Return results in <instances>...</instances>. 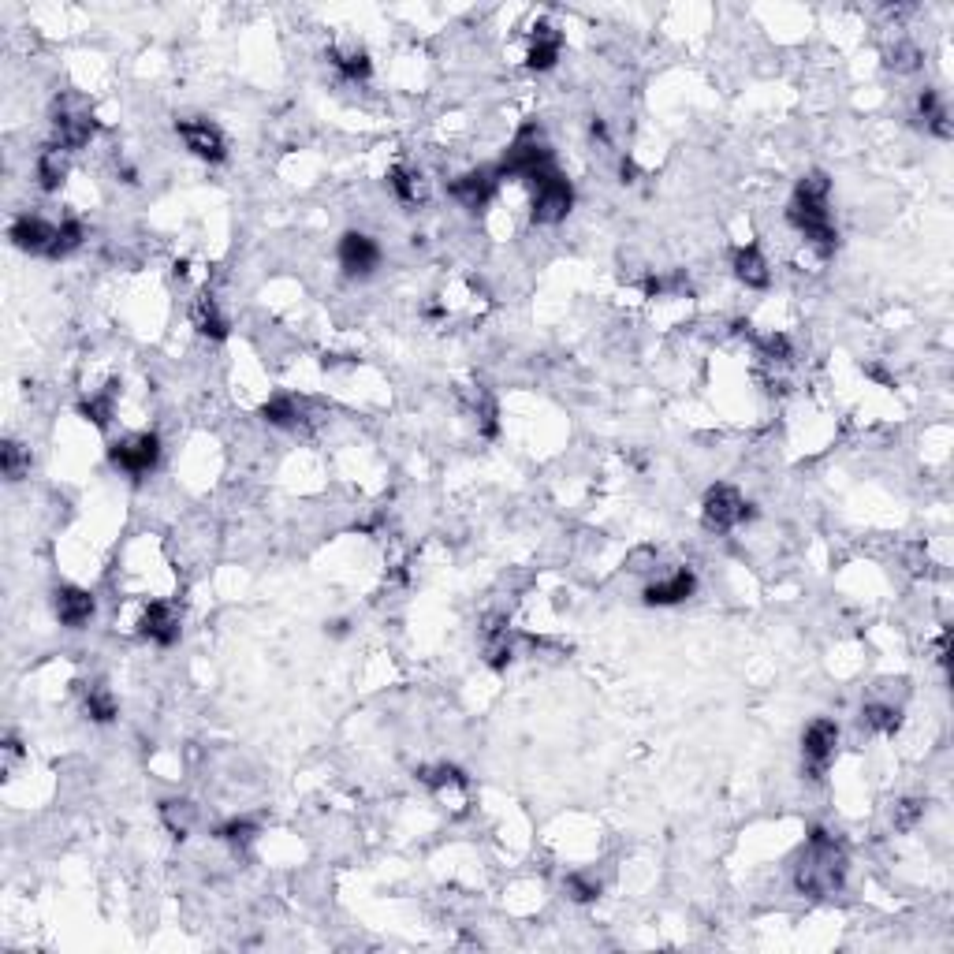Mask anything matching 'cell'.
Masks as SVG:
<instances>
[{"instance_id": "obj_7", "label": "cell", "mask_w": 954, "mask_h": 954, "mask_svg": "<svg viewBox=\"0 0 954 954\" xmlns=\"http://www.w3.org/2000/svg\"><path fill=\"white\" fill-rule=\"evenodd\" d=\"M835 753H839V723L835 720H813L802 735V761H805V776L809 779H824L832 768Z\"/></svg>"}, {"instance_id": "obj_1", "label": "cell", "mask_w": 954, "mask_h": 954, "mask_svg": "<svg viewBox=\"0 0 954 954\" xmlns=\"http://www.w3.org/2000/svg\"><path fill=\"white\" fill-rule=\"evenodd\" d=\"M846 873H850L846 846L828 828H813L809 843L798 850V858L791 865V880L798 887V895L828 899V895H835L846 884Z\"/></svg>"}, {"instance_id": "obj_25", "label": "cell", "mask_w": 954, "mask_h": 954, "mask_svg": "<svg viewBox=\"0 0 954 954\" xmlns=\"http://www.w3.org/2000/svg\"><path fill=\"white\" fill-rule=\"evenodd\" d=\"M161 820H164V828L176 835V839H187L194 828V820H198V809H194L187 798H164Z\"/></svg>"}, {"instance_id": "obj_3", "label": "cell", "mask_w": 954, "mask_h": 954, "mask_svg": "<svg viewBox=\"0 0 954 954\" xmlns=\"http://www.w3.org/2000/svg\"><path fill=\"white\" fill-rule=\"evenodd\" d=\"M97 135V112L90 105V97L79 90H64L53 101V142L60 150L79 153L82 146H90Z\"/></svg>"}, {"instance_id": "obj_36", "label": "cell", "mask_w": 954, "mask_h": 954, "mask_svg": "<svg viewBox=\"0 0 954 954\" xmlns=\"http://www.w3.org/2000/svg\"><path fill=\"white\" fill-rule=\"evenodd\" d=\"M921 60H925V56H921V49H917L914 41H895V45L884 53V64L891 71H917L921 68Z\"/></svg>"}, {"instance_id": "obj_27", "label": "cell", "mask_w": 954, "mask_h": 954, "mask_svg": "<svg viewBox=\"0 0 954 954\" xmlns=\"http://www.w3.org/2000/svg\"><path fill=\"white\" fill-rule=\"evenodd\" d=\"M388 187H392V194H396L403 205H418L425 198L422 176H418L414 168H407V164H396V168L388 172Z\"/></svg>"}, {"instance_id": "obj_33", "label": "cell", "mask_w": 954, "mask_h": 954, "mask_svg": "<svg viewBox=\"0 0 954 954\" xmlns=\"http://www.w3.org/2000/svg\"><path fill=\"white\" fill-rule=\"evenodd\" d=\"M470 410H474V418H477V425H481V433L485 437H496L500 433V410H496V403H492V396L485 392V388H477V392H470Z\"/></svg>"}, {"instance_id": "obj_42", "label": "cell", "mask_w": 954, "mask_h": 954, "mask_svg": "<svg viewBox=\"0 0 954 954\" xmlns=\"http://www.w3.org/2000/svg\"><path fill=\"white\" fill-rule=\"evenodd\" d=\"M865 373H869L873 381H880V384H891V377H887V373H884V369H880V366H869V369H865Z\"/></svg>"}, {"instance_id": "obj_31", "label": "cell", "mask_w": 954, "mask_h": 954, "mask_svg": "<svg viewBox=\"0 0 954 954\" xmlns=\"http://www.w3.org/2000/svg\"><path fill=\"white\" fill-rule=\"evenodd\" d=\"M82 239H86V228H82V220H75V217L60 220V224H56V239H53V250H49V258L60 261V258H68V254H75V250L82 246Z\"/></svg>"}, {"instance_id": "obj_20", "label": "cell", "mask_w": 954, "mask_h": 954, "mask_svg": "<svg viewBox=\"0 0 954 954\" xmlns=\"http://www.w3.org/2000/svg\"><path fill=\"white\" fill-rule=\"evenodd\" d=\"M485 660L492 671H507V664L515 660V638L504 619H489V627H485Z\"/></svg>"}, {"instance_id": "obj_28", "label": "cell", "mask_w": 954, "mask_h": 954, "mask_svg": "<svg viewBox=\"0 0 954 954\" xmlns=\"http://www.w3.org/2000/svg\"><path fill=\"white\" fill-rule=\"evenodd\" d=\"M79 414L86 422H94L97 429H109L112 414H116V384H109L105 392H94L79 403Z\"/></svg>"}, {"instance_id": "obj_24", "label": "cell", "mask_w": 954, "mask_h": 954, "mask_svg": "<svg viewBox=\"0 0 954 954\" xmlns=\"http://www.w3.org/2000/svg\"><path fill=\"white\" fill-rule=\"evenodd\" d=\"M328 64L340 71L347 82H366L373 75V60H369L366 49H328Z\"/></svg>"}, {"instance_id": "obj_30", "label": "cell", "mask_w": 954, "mask_h": 954, "mask_svg": "<svg viewBox=\"0 0 954 954\" xmlns=\"http://www.w3.org/2000/svg\"><path fill=\"white\" fill-rule=\"evenodd\" d=\"M261 422L273 429H295L299 425V403L291 396H273L261 403Z\"/></svg>"}, {"instance_id": "obj_32", "label": "cell", "mask_w": 954, "mask_h": 954, "mask_svg": "<svg viewBox=\"0 0 954 954\" xmlns=\"http://www.w3.org/2000/svg\"><path fill=\"white\" fill-rule=\"evenodd\" d=\"M757 355L772 366H787L794 362V343L787 332H768V336H757Z\"/></svg>"}, {"instance_id": "obj_14", "label": "cell", "mask_w": 954, "mask_h": 954, "mask_svg": "<svg viewBox=\"0 0 954 954\" xmlns=\"http://www.w3.org/2000/svg\"><path fill=\"white\" fill-rule=\"evenodd\" d=\"M8 239H12L23 254H45V258H49L53 239H56V224H49V220H41V217H30V213H19V217L12 220V228H8Z\"/></svg>"}, {"instance_id": "obj_6", "label": "cell", "mask_w": 954, "mask_h": 954, "mask_svg": "<svg viewBox=\"0 0 954 954\" xmlns=\"http://www.w3.org/2000/svg\"><path fill=\"white\" fill-rule=\"evenodd\" d=\"M571 209H574L571 179L559 176L556 168H552V172H545V176L533 179V202H530L533 224H545V228H552V224H563V220L571 217Z\"/></svg>"}, {"instance_id": "obj_9", "label": "cell", "mask_w": 954, "mask_h": 954, "mask_svg": "<svg viewBox=\"0 0 954 954\" xmlns=\"http://www.w3.org/2000/svg\"><path fill=\"white\" fill-rule=\"evenodd\" d=\"M176 135L183 138V146L205 164H220L228 157V138H224V131H220L217 123L205 120V116H183V120H176Z\"/></svg>"}, {"instance_id": "obj_16", "label": "cell", "mask_w": 954, "mask_h": 954, "mask_svg": "<svg viewBox=\"0 0 954 954\" xmlns=\"http://www.w3.org/2000/svg\"><path fill=\"white\" fill-rule=\"evenodd\" d=\"M563 53V34L552 23H537L530 34V53H526V68L530 71H552Z\"/></svg>"}, {"instance_id": "obj_29", "label": "cell", "mask_w": 954, "mask_h": 954, "mask_svg": "<svg viewBox=\"0 0 954 954\" xmlns=\"http://www.w3.org/2000/svg\"><path fill=\"white\" fill-rule=\"evenodd\" d=\"M30 448H23L19 440H4L0 444V470H4V481H23L30 474Z\"/></svg>"}, {"instance_id": "obj_8", "label": "cell", "mask_w": 954, "mask_h": 954, "mask_svg": "<svg viewBox=\"0 0 954 954\" xmlns=\"http://www.w3.org/2000/svg\"><path fill=\"white\" fill-rule=\"evenodd\" d=\"M109 463L120 470V474L142 477L157 470L161 463V437L157 433H135V437H123L109 448Z\"/></svg>"}, {"instance_id": "obj_23", "label": "cell", "mask_w": 954, "mask_h": 954, "mask_svg": "<svg viewBox=\"0 0 954 954\" xmlns=\"http://www.w3.org/2000/svg\"><path fill=\"white\" fill-rule=\"evenodd\" d=\"M414 776H418V783L429 787V791H463V787H470V779H466L463 768H459V764H448V761L422 764Z\"/></svg>"}, {"instance_id": "obj_22", "label": "cell", "mask_w": 954, "mask_h": 954, "mask_svg": "<svg viewBox=\"0 0 954 954\" xmlns=\"http://www.w3.org/2000/svg\"><path fill=\"white\" fill-rule=\"evenodd\" d=\"M917 120L925 123L928 131L936 138H947L954 135V127H951V116H947V109H943V97H940V90H921V97H917Z\"/></svg>"}, {"instance_id": "obj_17", "label": "cell", "mask_w": 954, "mask_h": 954, "mask_svg": "<svg viewBox=\"0 0 954 954\" xmlns=\"http://www.w3.org/2000/svg\"><path fill=\"white\" fill-rule=\"evenodd\" d=\"M731 273H735L738 284L753 287V291H764V287L772 284V269H768V261H764V254L757 246H738L735 254H731Z\"/></svg>"}, {"instance_id": "obj_34", "label": "cell", "mask_w": 954, "mask_h": 954, "mask_svg": "<svg viewBox=\"0 0 954 954\" xmlns=\"http://www.w3.org/2000/svg\"><path fill=\"white\" fill-rule=\"evenodd\" d=\"M928 802L925 798H902L895 809H891V828L895 832H914L917 824H921V817H925Z\"/></svg>"}, {"instance_id": "obj_4", "label": "cell", "mask_w": 954, "mask_h": 954, "mask_svg": "<svg viewBox=\"0 0 954 954\" xmlns=\"http://www.w3.org/2000/svg\"><path fill=\"white\" fill-rule=\"evenodd\" d=\"M496 172H500V179L518 176V179H530V183L537 176L552 172V150H548V142L541 138V127L526 123L515 135V142L507 146L504 161L496 164Z\"/></svg>"}, {"instance_id": "obj_15", "label": "cell", "mask_w": 954, "mask_h": 954, "mask_svg": "<svg viewBox=\"0 0 954 954\" xmlns=\"http://www.w3.org/2000/svg\"><path fill=\"white\" fill-rule=\"evenodd\" d=\"M697 593V574L690 571V567H679V571L671 574V578H664V582H653V586H645V604L649 608H671V604H682V600H690Z\"/></svg>"}, {"instance_id": "obj_11", "label": "cell", "mask_w": 954, "mask_h": 954, "mask_svg": "<svg viewBox=\"0 0 954 954\" xmlns=\"http://www.w3.org/2000/svg\"><path fill=\"white\" fill-rule=\"evenodd\" d=\"M138 634L153 645H176L179 641V608L168 600H150L138 615Z\"/></svg>"}, {"instance_id": "obj_21", "label": "cell", "mask_w": 954, "mask_h": 954, "mask_svg": "<svg viewBox=\"0 0 954 954\" xmlns=\"http://www.w3.org/2000/svg\"><path fill=\"white\" fill-rule=\"evenodd\" d=\"M191 321H194V328L202 332L205 340H228V317L220 314L217 299H213L209 291H202V295L194 299Z\"/></svg>"}, {"instance_id": "obj_19", "label": "cell", "mask_w": 954, "mask_h": 954, "mask_svg": "<svg viewBox=\"0 0 954 954\" xmlns=\"http://www.w3.org/2000/svg\"><path fill=\"white\" fill-rule=\"evenodd\" d=\"M79 694H82V712L94 723L116 720L120 705H116V694H112L105 682H79Z\"/></svg>"}, {"instance_id": "obj_38", "label": "cell", "mask_w": 954, "mask_h": 954, "mask_svg": "<svg viewBox=\"0 0 954 954\" xmlns=\"http://www.w3.org/2000/svg\"><path fill=\"white\" fill-rule=\"evenodd\" d=\"M936 664H940V668L951 664V630H943L940 638H936Z\"/></svg>"}, {"instance_id": "obj_37", "label": "cell", "mask_w": 954, "mask_h": 954, "mask_svg": "<svg viewBox=\"0 0 954 954\" xmlns=\"http://www.w3.org/2000/svg\"><path fill=\"white\" fill-rule=\"evenodd\" d=\"M567 891H571L574 902H593L600 895V880L586 873H571L567 876Z\"/></svg>"}, {"instance_id": "obj_35", "label": "cell", "mask_w": 954, "mask_h": 954, "mask_svg": "<svg viewBox=\"0 0 954 954\" xmlns=\"http://www.w3.org/2000/svg\"><path fill=\"white\" fill-rule=\"evenodd\" d=\"M217 839L228 846H250L254 839H258V824L246 817H235V820H224L217 828Z\"/></svg>"}, {"instance_id": "obj_40", "label": "cell", "mask_w": 954, "mask_h": 954, "mask_svg": "<svg viewBox=\"0 0 954 954\" xmlns=\"http://www.w3.org/2000/svg\"><path fill=\"white\" fill-rule=\"evenodd\" d=\"M619 176H623V183H638V164L630 161V157H623V164H619Z\"/></svg>"}, {"instance_id": "obj_2", "label": "cell", "mask_w": 954, "mask_h": 954, "mask_svg": "<svg viewBox=\"0 0 954 954\" xmlns=\"http://www.w3.org/2000/svg\"><path fill=\"white\" fill-rule=\"evenodd\" d=\"M828 194H832V179H828V172L817 168V172L798 179L794 198L787 205V224L817 250L820 258H832L839 250V232H835L832 213H828Z\"/></svg>"}, {"instance_id": "obj_10", "label": "cell", "mask_w": 954, "mask_h": 954, "mask_svg": "<svg viewBox=\"0 0 954 954\" xmlns=\"http://www.w3.org/2000/svg\"><path fill=\"white\" fill-rule=\"evenodd\" d=\"M496 187H500V172H496V168H470V172L451 179L448 194L463 205V209L477 213V209H485V205L496 198Z\"/></svg>"}, {"instance_id": "obj_41", "label": "cell", "mask_w": 954, "mask_h": 954, "mask_svg": "<svg viewBox=\"0 0 954 954\" xmlns=\"http://www.w3.org/2000/svg\"><path fill=\"white\" fill-rule=\"evenodd\" d=\"M589 135L600 138V142H612V135H608V123L600 120V116H597V120H593V123H589Z\"/></svg>"}, {"instance_id": "obj_12", "label": "cell", "mask_w": 954, "mask_h": 954, "mask_svg": "<svg viewBox=\"0 0 954 954\" xmlns=\"http://www.w3.org/2000/svg\"><path fill=\"white\" fill-rule=\"evenodd\" d=\"M381 265V246L377 239H369L366 232H347L340 239V269L347 276H373V269Z\"/></svg>"}, {"instance_id": "obj_39", "label": "cell", "mask_w": 954, "mask_h": 954, "mask_svg": "<svg viewBox=\"0 0 954 954\" xmlns=\"http://www.w3.org/2000/svg\"><path fill=\"white\" fill-rule=\"evenodd\" d=\"M15 761H23V742H19L15 735H8L4 738V764L12 768Z\"/></svg>"}, {"instance_id": "obj_18", "label": "cell", "mask_w": 954, "mask_h": 954, "mask_svg": "<svg viewBox=\"0 0 954 954\" xmlns=\"http://www.w3.org/2000/svg\"><path fill=\"white\" fill-rule=\"evenodd\" d=\"M34 176H38L41 191H49V194L60 191L64 179H68V150H60L56 142L41 146L38 161H34Z\"/></svg>"}, {"instance_id": "obj_13", "label": "cell", "mask_w": 954, "mask_h": 954, "mask_svg": "<svg viewBox=\"0 0 954 954\" xmlns=\"http://www.w3.org/2000/svg\"><path fill=\"white\" fill-rule=\"evenodd\" d=\"M53 612H56V619H60V627L82 630L86 623H90V619H94L97 600H94V593H90V589L60 586L53 593Z\"/></svg>"}, {"instance_id": "obj_5", "label": "cell", "mask_w": 954, "mask_h": 954, "mask_svg": "<svg viewBox=\"0 0 954 954\" xmlns=\"http://www.w3.org/2000/svg\"><path fill=\"white\" fill-rule=\"evenodd\" d=\"M750 518H757V507L746 504L735 485H712L701 500V526L709 533H731Z\"/></svg>"}, {"instance_id": "obj_26", "label": "cell", "mask_w": 954, "mask_h": 954, "mask_svg": "<svg viewBox=\"0 0 954 954\" xmlns=\"http://www.w3.org/2000/svg\"><path fill=\"white\" fill-rule=\"evenodd\" d=\"M861 723L876 731V735H899L902 727V709L899 705H884V701H869L861 709Z\"/></svg>"}]
</instances>
